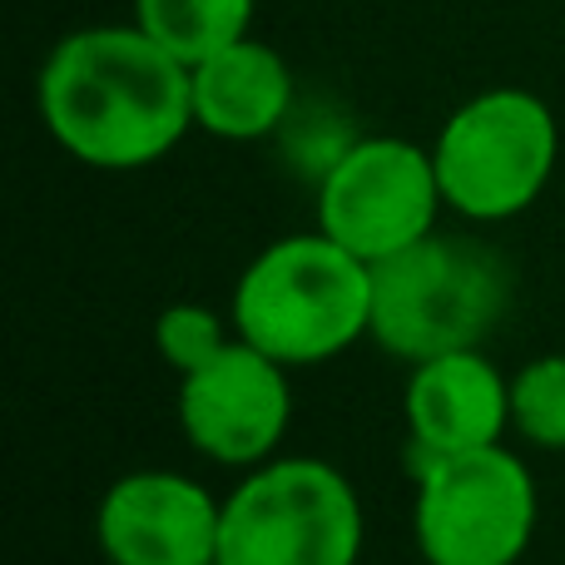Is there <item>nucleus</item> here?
Instances as JSON below:
<instances>
[{
  "mask_svg": "<svg viewBox=\"0 0 565 565\" xmlns=\"http://www.w3.org/2000/svg\"><path fill=\"white\" fill-rule=\"evenodd\" d=\"M40 119L89 169H145L194 129L189 65L139 25H89L40 65Z\"/></svg>",
  "mask_w": 565,
  "mask_h": 565,
  "instance_id": "nucleus-1",
  "label": "nucleus"
},
{
  "mask_svg": "<svg viewBox=\"0 0 565 565\" xmlns=\"http://www.w3.org/2000/svg\"><path fill=\"white\" fill-rule=\"evenodd\" d=\"M372 322V264L318 234L268 244L234 288V328L282 367L348 352Z\"/></svg>",
  "mask_w": 565,
  "mask_h": 565,
  "instance_id": "nucleus-2",
  "label": "nucleus"
},
{
  "mask_svg": "<svg viewBox=\"0 0 565 565\" xmlns=\"http://www.w3.org/2000/svg\"><path fill=\"white\" fill-rule=\"evenodd\" d=\"M507 308V268L477 244L427 234L422 244L372 264L367 338L402 362L481 348Z\"/></svg>",
  "mask_w": 565,
  "mask_h": 565,
  "instance_id": "nucleus-3",
  "label": "nucleus"
},
{
  "mask_svg": "<svg viewBox=\"0 0 565 565\" xmlns=\"http://www.w3.org/2000/svg\"><path fill=\"white\" fill-rule=\"evenodd\" d=\"M362 507L338 467L312 457H268L248 467L224 501V565H358Z\"/></svg>",
  "mask_w": 565,
  "mask_h": 565,
  "instance_id": "nucleus-4",
  "label": "nucleus"
},
{
  "mask_svg": "<svg viewBox=\"0 0 565 565\" xmlns=\"http://www.w3.org/2000/svg\"><path fill=\"white\" fill-rule=\"evenodd\" d=\"M556 154V115L531 89H481L441 125L431 145L447 209L481 224L526 214L546 194Z\"/></svg>",
  "mask_w": 565,
  "mask_h": 565,
  "instance_id": "nucleus-5",
  "label": "nucleus"
},
{
  "mask_svg": "<svg viewBox=\"0 0 565 565\" xmlns=\"http://www.w3.org/2000/svg\"><path fill=\"white\" fill-rule=\"evenodd\" d=\"M536 531L531 467L497 447L417 461L412 536L427 565H516Z\"/></svg>",
  "mask_w": 565,
  "mask_h": 565,
  "instance_id": "nucleus-6",
  "label": "nucleus"
},
{
  "mask_svg": "<svg viewBox=\"0 0 565 565\" xmlns=\"http://www.w3.org/2000/svg\"><path fill=\"white\" fill-rule=\"evenodd\" d=\"M441 204L431 149L412 139H358L322 174L318 228L362 264H382L437 234Z\"/></svg>",
  "mask_w": 565,
  "mask_h": 565,
  "instance_id": "nucleus-7",
  "label": "nucleus"
},
{
  "mask_svg": "<svg viewBox=\"0 0 565 565\" xmlns=\"http://www.w3.org/2000/svg\"><path fill=\"white\" fill-rule=\"evenodd\" d=\"M292 417L288 367L234 338L214 362L179 377V427L218 467H264Z\"/></svg>",
  "mask_w": 565,
  "mask_h": 565,
  "instance_id": "nucleus-8",
  "label": "nucleus"
},
{
  "mask_svg": "<svg viewBox=\"0 0 565 565\" xmlns=\"http://www.w3.org/2000/svg\"><path fill=\"white\" fill-rule=\"evenodd\" d=\"M224 507L179 471H129L95 511L109 565H209L218 556Z\"/></svg>",
  "mask_w": 565,
  "mask_h": 565,
  "instance_id": "nucleus-9",
  "label": "nucleus"
},
{
  "mask_svg": "<svg viewBox=\"0 0 565 565\" xmlns=\"http://www.w3.org/2000/svg\"><path fill=\"white\" fill-rule=\"evenodd\" d=\"M402 412L417 461L497 447L511 427V377H501L481 348L441 352L412 367Z\"/></svg>",
  "mask_w": 565,
  "mask_h": 565,
  "instance_id": "nucleus-10",
  "label": "nucleus"
},
{
  "mask_svg": "<svg viewBox=\"0 0 565 565\" xmlns=\"http://www.w3.org/2000/svg\"><path fill=\"white\" fill-rule=\"evenodd\" d=\"M194 125L214 139H264L292 105V70L274 45L244 35L189 65Z\"/></svg>",
  "mask_w": 565,
  "mask_h": 565,
  "instance_id": "nucleus-11",
  "label": "nucleus"
},
{
  "mask_svg": "<svg viewBox=\"0 0 565 565\" xmlns=\"http://www.w3.org/2000/svg\"><path fill=\"white\" fill-rule=\"evenodd\" d=\"M135 25L149 30L184 65H199L248 35L254 0H135Z\"/></svg>",
  "mask_w": 565,
  "mask_h": 565,
  "instance_id": "nucleus-12",
  "label": "nucleus"
},
{
  "mask_svg": "<svg viewBox=\"0 0 565 565\" xmlns=\"http://www.w3.org/2000/svg\"><path fill=\"white\" fill-rule=\"evenodd\" d=\"M511 427L531 447L565 451V358H536L511 377Z\"/></svg>",
  "mask_w": 565,
  "mask_h": 565,
  "instance_id": "nucleus-13",
  "label": "nucleus"
},
{
  "mask_svg": "<svg viewBox=\"0 0 565 565\" xmlns=\"http://www.w3.org/2000/svg\"><path fill=\"white\" fill-rule=\"evenodd\" d=\"M228 342L234 338L224 332V322L209 308H199V302H174V308H164L154 318V348L179 377L204 367V362H214Z\"/></svg>",
  "mask_w": 565,
  "mask_h": 565,
  "instance_id": "nucleus-14",
  "label": "nucleus"
},
{
  "mask_svg": "<svg viewBox=\"0 0 565 565\" xmlns=\"http://www.w3.org/2000/svg\"><path fill=\"white\" fill-rule=\"evenodd\" d=\"M209 565H224V561H218V556H214V561H209Z\"/></svg>",
  "mask_w": 565,
  "mask_h": 565,
  "instance_id": "nucleus-15",
  "label": "nucleus"
}]
</instances>
